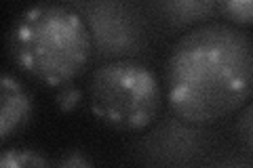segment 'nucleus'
I'll return each instance as SVG.
<instances>
[{"label":"nucleus","mask_w":253,"mask_h":168,"mask_svg":"<svg viewBox=\"0 0 253 168\" xmlns=\"http://www.w3.org/2000/svg\"><path fill=\"white\" fill-rule=\"evenodd\" d=\"M239 134L247 149L253 151V101L245 103V111L239 120Z\"/></svg>","instance_id":"obj_7"},{"label":"nucleus","mask_w":253,"mask_h":168,"mask_svg":"<svg viewBox=\"0 0 253 168\" xmlns=\"http://www.w3.org/2000/svg\"><path fill=\"white\" fill-rule=\"evenodd\" d=\"M51 162L34 149L11 147L4 149L0 156V166L2 168H34V166H49Z\"/></svg>","instance_id":"obj_5"},{"label":"nucleus","mask_w":253,"mask_h":168,"mask_svg":"<svg viewBox=\"0 0 253 168\" xmlns=\"http://www.w3.org/2000/svg\"><path fill=\"white\" fill-rule=\"evenodd\" d=\"M161 84L144 63L110 61L91 76V111L114 131L135 133L150 126L161 109Z\"/></svg>","instance_id":"obj_3"},{"label":"nucleus","mask_w":253,"mask_h":168,"mask_svg":"<svg viewBox=\"0 0 253 168\" xmlns=\"http://www.w3.org/2000/svg\"><path fill=\"white\" fill-rule=\"evenodd\" d=\"M253 95V40L228 23L186 32L167 59V97L175 116L211 126L236 114Z\"/></svg>","instance_id":"obj_1"},{"label":"nucleus","mask_w":253,"mask_h":168,"mask_svg":"<svg viewBox=\"0 0 253 168\" xmlns=\"http://www.w3.org/2000/svg\"><path fill=\"white\" fill-rule=\"evenodd\" d=\"M57 164L59 166H91L93 162H91V160H86L84 156H81L78 151H70V154L63 160H59Z\"/></svg>","instance_id":"obj_9"},{"label":"nucleus","mask_w":253,"mask_h":168,"mask_svg":"<svg viewBox=\"0 0 253 168\" xmlns=\"http://www.w3.org/2000/svg\"><path fill=\"white\" fill-rule=\"evenodd\" d=\"M11 49L28 76L61 89L86 67L93 42L78 13L61 4H36L15 23Z\"/></svg>","instance_id":"obj_2"},{"label":"nucleus","mask_w":253,"mask_h":168,"mask_svg":"<svg viewBox=\"0 0 253 168\" xmlns=\"http://www.w3.org/2000/svg\"><path fill=\"white\" fill-rule=\"evenodd\" d=\"M32 118V99L17 78L2 74L0 78V141H6Z\"/></svg>","instance_id":"obj_4"},{"label":"nucleus","mask_w":253,"mask_h":168,"mask_svg":"<svg viewBox=\"0 0 253 168\" xmlns=\"http://www.w3.org/2000/svg\"><path fill=\"white\" fill-rule=\"evenodd\" d=\"M215 6L236 26H253V0H215Z\"/></svg>","instance_id":"obj_6"},{"label":"nucleus","mask_w":253,"mask_h":168,"mask_svg":"<svg viewBox=\"0 0 253 168\" xmlns=\"http://www.w3.org/2000/svg\"><path fill=\"white\" fill-rule=\"evenodd\" d=\"M78 101H81V91L74 89L72 84L61 86V93L57 95V105L61 111H72L78 105Z\"/></svg>","instance_id":"obj_8"}]
</instances>
